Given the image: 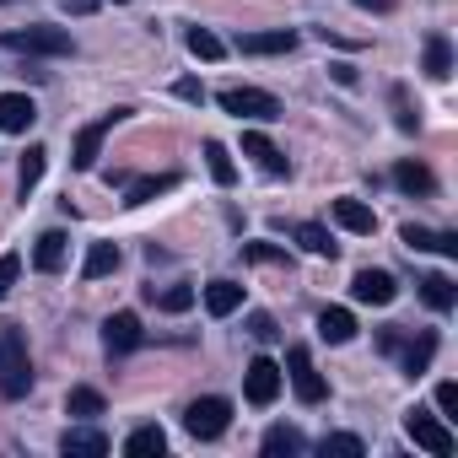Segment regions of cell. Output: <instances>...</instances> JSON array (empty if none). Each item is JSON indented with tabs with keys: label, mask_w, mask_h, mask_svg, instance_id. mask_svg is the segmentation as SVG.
I'll list each match as a JSON object with an SVG mask.
<instances>
[{
	"label": "cell",
	"mask_w": 458,
	"mask_h": 458,
	"mask_svg": "<svg viewBox=\"0 0 458 458\" xmlns=\"http://www.w3.org/2000/svg\"><path fill=\"white\" fill-rule=\"evenodd\" d=\"M33 388V356H28V335L22 329H0V394L22 399Z\"/></svg>",
	"instance_id": "cell-1"
},
{
	"label": "cell",
	"mask_w": 458,
	"mask_h": 458,
	"mask_svg": "<svg viewBox=\"0 0 458 458\" xmlns=\"http://www.w3.org/2000/svg\"><path fill=\"white\" fill-rule=\"evenodd\" d=\"M0 49L12 55H71V33L65 28H6L0 33Z\"/></svg>",
	"instance_id": "cell-2"
},
{
	"label": "cell",
	"mask_w": 458,
	"mask_h": 458,
	"mask_svg": "<svg viewBox=\"0 0 458 458\" xmlns=\"http://www.w3.org/2000/svg\"><path fill=\"white\" fill-rule=\"evenodd\" d=\"M226 426H233V404H226L221 394H205V399H194V404L183 410V431L199 437V442H216Z\"/></svg>",
	"instance_id": "cell-3"
},
{
	"label": "cell",
	"mask_w": 458,
	"mask_h": 458,
	"mask_svg": "<svg viewBox=\"0 0 458 458\" xmlns=\"http://www.w3.org/2000/svg\"><path fill=\"white\" fill-rule=\"evenodd\" d=\"M404 431H410V442L415 447H426L431 458H447L458 442H453V431H447V420L442 415H431V410H410L404 415Z\"/></svg>",
	"instance_id": "cell-4"
},
{
	"label": "cell",
	"mask_w": 458,
	"mask_h": 458,
	"mask_svg": "<svg viewBox=\"0 0 458 458\" xmlns=\"http://www.w3.org/2000/svg\"><path fill=\"white\" fill-rule=\"evenodd\" d=\"M221 108L238 114V119H259V124L281 119V98H270V92H259V87H226V92H221Z\"/></svg>",
	"instance_id": "cell-5"
},
{
	"label": "cell",
	"mask_w": 458,
	"mask_h": 458,
	"mask_svg": "<svg viewBox=\"0 0 458 458\" xmlns=\"http://www.w3.org/2000/svg\"><path fill=\"white\" fill-rule=\"evenodd\" d=\"M119 119H130V108H114V114H103L98 124H87V130L76 135V146H71V167H76V173H92V162H98V151H103V135H108Z\"/></svg>",
	"instance_id": "cell-6"
},
{
	"label": "cell",
	"mask_w": 458,
	"mask_h": 458,
	"mask_svg": "<svg viewBox=\"0 0 458 458\" xmlns=\"http://www.w3.org/2000/svg\"><path fill=\"white\" fill-rule=\"evenodd\" d=\"M286 372H292V388H297V399L302 404H324V377H318V367H313V356H308V345H292L286 351Z\"/></svg>",
	"instance_id": "cell-7"
},
{
	"label": "cell",
	"mask_w": 458,
	"mask_h": 458,
	"mask_svg": "<svg viewBox=\"0 0 458 458\" xmlns=\"http://www.w3.org/2000/svg\"><path fill=\"white\" fill-rule=\"evenodd\" d=\"M243 394H249V404H276V394H281V367L270 361V356H259V361H249V372H243Z\"/></svg>",
	"instance_id": "cell-8"
},
{
	"label": "cell",
	"mask_w": 458,
	"mask_h": 458,
	"mask_svg": "<svg viewBox=\"0 0 458 458\" xmlns=\"http://www.w3.org/2000/svg\"><path fill=\"white\" fill-rule=\"evenodd\" d=\"M351 297H356V302H367V308H388V302L399 297V281H394L388 270H356Z\"/></svg>",
	"instance_id": "cell-9"
},
{
	"label": "cell",
	"mask_w": 458,
	"mask_h": 458,
	"mask_svg": "<svg viewBox=\"0 0 458 458\" xmlns=\"http://www.w3.org/2000/svg\"><path fill=\"white\" fill-rule=\"evenodd\" d=\"M33 119H38V108H33L28 92H0V130L6 135H28Z\"/></svg>",
	"instance_id": "cell-10"
},
{
	"label": "cell",
	"mask_w": 458,
	"mask_h": 458,
	"mask_svg": "<svg viewBox=\"0 0 458 458\" xmlns=\"http://www.w3.org/2000/svg\"><path fill=\"white\" fill-rule=\"evenodd\" d=\"M243 157H254L270 178H286V173H292V162L276 151V140H270L265 130H243Z\"/></svg>",
	"instance_id": "cell-11"
},
{
	"label": "cell",
	"mask_w": 458,
	"mask_h": 458,
	"mask_svg": "<svg viewBox=\"0 0 458 458\" xmlns=\"http://www.w3.org/2000/svg\"><path fill=\"white\" fill-rule=\"evenodd\" d=\"M335 221L345 226V233H356V238H372V233H377V210H372L367 199H351V194L335 199Z\"/></svg>",
	"instance_id": "cell-12"
},
{
	"label": "cell",
	"mask_w": 458,
	"mask_h": 458,
	"mask_svg": "<svg viewBox=\"0 0 458 458\" xmlns=\"http://www.w3.org/2000/svg\"><path fill=\"white\" fill-rule=\"evenodd\" d=\"M140 335H146V329H140V318H135V313H114V318L103 324V345H108L114 356L135 351V345H140Z\"/></svg>",
	"instance_id": "cell-13"
},
{
	"label": "cell",
	"mask_w": 458,
	"mask_h": 458,
	"mask_svg": "<svg viewBox=\"0 0 458 458\" xmlns=\"http://www.w3.org/2000/svg\"><path fill=\"white\" fill-rule=\"evenodd\" d=\"M399 238H404L415 254H447V259L458 254V233H431V226H415V221H410Z\"/></svg>",
	"instance_id": "cell-14"
},
{
	"label": "cell",
	"mask_w": 458,
	"mask_h": 458,
	"mask_svg": "<svg viewBox=\"0 0 458 458\" xmlns=\"http://www.w3.org/2000/svg\"><path fill=\"white\" fill-rule=\"evenodd\" d=\"M60 447H65L71 458H103V453H108L114 442H108V437H103L98 426H71V431L60 437Z\"/></svg>",
	"instance_id": "cell-15"
},
{
	"label": "cell",
	"mask_w": 458,
	"mask_h": 458,
	"mask_svg": "<svg viewBox=\"0 0 458 458\" xmlns=\"http://www.w3.org/2000/svg\"><path fill=\"white\" fill-rule=\"evenodd\" d=\"M65 259H71V238L65 233H44L38 249H33V270L55 276V270H65Z\"/></svg>",
	"instance_id": "cell-16"
},
{
	"label": "cell",
	"mask_w": 458,
	"mask_h": 458,
	"mask_svg": "<svg viewBox=\"0 0 458 458\" xmlns=\"http://www.w3.org/2000/svg\"><path fill=\"white\" fill-rule=\"evenodd\" d=\"M243 308V286L238 281H210L205 286V313L210 318H226V313H238Z\"/></svg>",
	"instance_id": "cell-17"
},
{
	"label": "cell",
	"mask_w": 458,
	"mask_h": 458,
	"mask_svg": "<svg viewBox=\"0 0 458 458\" xmlns=\"http://www.w3.org/2000/svg\"><path fill=\"white\" fill-rule=\"evenodd\" d=\"M238 49L243 55H292L297 49V33L292 28H281V33H249V38H238Z\"/></svg>",
	"instance_id": "cell-18"
},
{
	"label": "cell",
	"mask_w": 458,
	"mask_h": 458,
	"mask_svg": "<svg viewBox=\"0 0 458 458\" xmlns=\"http://www.w3.org/2000/svg\"><path fill=\"white\" fill-rule=\"evenodd\" d=\"M318 335H324L329 345L356 340V313H351V308H324V313H318Z\"/></svg>",
	"instance_id": "cell-19"
},
{
	"label": "cell",
	"mask_w": 458,
	"mask_h": 458,
	"mask_svg": "<svg viewBox=\"0 0 458 458\" xmlns=\"http://www.w3.org/2000/svg\"><path fill=\"white\" fill-rule=\"evenodd\" d=\"M399 351H404V372H410V377H420V372L431 367V356H437V335H431V329H420V335H415V340H404Z\"/></svg>",
	"instance_id": "cell-20"
},
{
	"label": "cell",
	"mask_w": 458,
	"mask_h": 458,
	"mask_svg": "<svg viewBox=\"0 0 458 458\" xmlns=\"http://www.w3.org/2000/svg\"><path fill=\"white\" fill-rule=\"evenodd\" d=\"M292 238L308 249V254H318V259H335V238H329V226H318V221H302V226H292Z\"/></svg>",
	"instance_id": "cell-21"
},
{
	"label": "cell",
	"mask_w": 458,
	"mask_h": 458,
	"mask_svg": "<svg viewBox=\"0 0 458 458\" xmlns=\"http://www.w3.org/2000/svg\"><path fill=\"white\" fill-rule=\"evenodd\" d=\"M167 189H178V173H151V178H135V183L124 189V205H146V199H157V194H167Z\"/></svg>",
	"instance_id": "cell-22"
},
{
	"label": "cell",
	"mask_w": 458,
	"mask_h": 458,
	"mask_svg": "<svg viewBox=\"0 0 458 458\" xmlns=\"http://www.w3.org/2000/svg\"><path fill=\"white\" fill-rule=\"evenodd\" d=\"M114 270H119V243H92L87 259H81V276H87V281H103V276H114Z\"/></svg>",
	"instance_id": "cell-23"
},
{
	"label": "cell",
	"mask_w": 458,
	"mask_h": 458,
	"mask_svg": "<svg viewBox=\"0 0 458 458\" xmlns=\"http://www.w3.org/2000/svg\"><path fill=\"white\" fill-rule=\"evenodd\" d=\"M420 302H426L431 313H447V308L458 302V286H453V281L437 270V276H426V281H420Z\"/></svg>",
	"instance_id": "cell-24"
},
{
	"label": "cell",
	"mask_w": 458,
	"mask_h": 458,
	"mask_svg": "<svg viewBox=\"0 0 458 458\" xmlns=\"http://www.w3.org/2000/svg\"><path fill=\"white\" fill-rule=\"evenodd\" d=\"M394 183H399L404 194H431V189H437V178H431L426 162H399V167H394Z\"/></svg>",
	"instance_id": "cell-25"
},
{
	"label": "cell",
	"mask_w": 458,
	"mask_h": 458,
	"mask_svg": "<svg viewBox=\"0 0 458 458\" xmlns=\"http://www.w3.org/2000/svg\"><path fill=\"white\" fill-rule=\"evenodd\" d=\"M205 167H210V178H216L221 189H233V183H238V167H233V157H226L221 140H205Z\"/></svg>",
	"instance_id": "cell-26"
},
{
	"label": "cell",
	"mask_w": 458,
	"mask_h": 458,
	"mask_svg": "<svg viewBox=\"0 0 458 458\" xmlns=\"http://www.w3.org/2000/svg\"><path fill=\"white\" fill-rule=\"evenodd\" d=\"M426 76H431V81H447V76H453V49H447L442 33L426 38Z\"/></svg>",
	"instance_id": "cell-27"
},
{
	"label": "cell",
	"mask_w": 458,
	"mask_h": 458,
	"mask_svg": "<svg viewBox=\"0 0 458 458\" xmlns=\"http://www.w3.org/2000/svg\"><path fill=\"white\" fill-rule=\"evenodd\" d=\"M44 162H49V151H44V146H28V151H22V167H17V189H22V199L38 189V178H44Z\"/></svg>",
	"instance_id": "cell-28"
},
{
	"label": "cell",
	"mask_w": 458,
	"mask_h": 458,
	"mask_svg": "<svg viewBox=\"0 0 458 458\" xmlns=\"http://www.w3.org/2000/svg\"><path fill=\"white\" fill-rule=\"evenodd\" d=\"M302 447H308V437H302L297 426H270V431H265V453H270V458H281V453H302Z\"/></svg>",
	"instance_id": "cell-29"
},
{
	"label": "cell",
	"mask_w": 458,
	"mask_h": 458,
	"mask_svg": "<svg viewBox=\"0 0 458 458\" xmlns=\"http://www.w3.org/2000/svg\"><path fill=\"white\" fill-rule=\"evenodd\" d=\"M162 447H167V431H162V426H140V431L124 437V453H135V458H140V453H162Z\"/></svg>",
	"instance_id": "cell-30"
},
{
	"label": "cell",
	"mask_w": 458,
	"mask_h": 458,
	"mask_svg": "<svg viewBox=\"0 0 458 458\" xmlns=\"http://www.w3.org/2000/svg\"><path fill=\"white\" fill-rule=\"evenodd\" d=\"M146 297L162 308V313H183V308H194V292L189 286H167V292H157V286H146Z\"/></svg>",
	"instance_id": "cell-31"
},
{
	"label": "cell",
	"mask_w": 458,
	"mask_h": 458,
	"mask_svg": "<svg viewBox=\"0 0 458 458\" xmlns=\"http://www.w3.org/2000/svg\"><path fill=\"white\" fill-rule=\"evenodd\" d=\"M65 415H81V420L103 415V394H98V388H71V399H65Z\"/></svg>",
	"instance_id": "cell-32"
},
{
	"label": "cell",
	"mask_w": 458,
	"mask_h": 458,
	"mask_svg": "<svg viewBox=\"0 0 458 458\" xmlns=\"http://www.w3.org/2000/svg\"><path fill=\"white\" fill-rule=\"evenodd\" d=\"M189 55H194V60H221V55H226V44H221L210 28H194V33H189Z\"/></svg>",
	"instance_id": "cell-33"
},
{
	"label": "cell",
	"mask_w": 458,
	"mask_h": 458,
	"mask_svg": "<svg viewBox=\"0 0 458 458\" xmlns=\"http://www.w3.org/2000/svg\"><path fill=\"white\" fill-rule=\"evenodd\" d=\"M243 259H254V265H286V249H276V243H243Z\"/></svg>",
	"instance_id": "cell-34"
},
{
	"label": "cell",
	"mask_w": 458,
	"mask_h": 458,
	"mask_svg": "<svg viewBox=\"0 0 458 458\" xmlns=\"http://www.w3.org/2000/svg\"><path fill=\"white\" fill-rule=\"evenodd\" d=\"M324 453H340V458H361L367 447H361V437H345V431H335V437H324Z\"/></svg>",
	"instance_id": "cell-35"
},
{
	"label": "cell",
	"mask_w": 458,
	"mask_h": 458,
	"mask_svg": "<svg viewBox=\"0 0 458 458\" xmlns=\"http://www.w3.org/2000/svg\"><path fill=\"white\" fill-rule=\"evenodd\" d=\"M17 276H22V259H17V254H0V297H12Z\"/></svg>",
	"instance_id": "cell-36"
},
{
	"label": "cell",
	"mask_w": 458,
	"mask_h": 458,
	"mask_svg": "<svg viewBox=\"0 0 458 458\" xmlns=\"http://www.w3.org/2000/svg\"><path fill=\"white\" fill-rule=\"evenodd\" d=\"M249 335H254L259 345H270V340H281V329H276V318H270V313H254V318H249Z\"/></svg>",
	"instance_id": "cell-37"
},
{
	"label": "cell",
	"mask_w": 458,
	"mask_h": 458,
	"mask_svg": "<svg viewBox=\"0 0 458 458\" xmlns=\"http://www.w3.org/2000/svg\"><path fill=\"white\" fill-rule=\"evenodd\" d=\"M437 410H442V420L458 415V383H437Z\"/></svg>",
	"instance_id": "cell-38"
},
{
	"label": "cell",
	"mask_w": 458,
	"mask_h": 458,
	"mask_svg": "<svg viewBox=\"0 0 458 458\" xmlns=\"http://www.w3.org/2000/svg\"><path fill=\"white\" fill-rule=\"evenodd\" d=\"M178 98H183V103H205V87H199V81H178Z\"/></svg>",
	"instance_id": "cell-39"
},
{
	"label": "cell",
	"mask_w": 458,
	"mask_h": 458,
	"mask_svg": "<svg viewBox=\"0 0 458 458\" xmlns=\"http://www.w3.org/2000/svg\"><path fill=\"white\" fill-rule=\"evenodd\" d=\"M394 103H399V130H415V114H410V103H404V92H394Z\"/></svg>",
	"instance_id": "cell-40"
},
{
	"label": "cell",
	"mask_w": 458,
	"mask_h": 458,
	"mask_svg": "<svg viewBox=\"0 0 458 458\" xmlns=\"http://www.w3.org/2000/svg\"><path fill=\"white\" fill-rule=\"evenodd\" d=\"M92 6H98V0H65V12H76V17H87Z\"/></svg>",
	"instance_id": "cell-41"
},
{
	"label": "cell",
	"mask_w": 458,
	"mask_h": 458,
	"mask_svg": "<svg viewBox=\"0 0 458 458\" xmlns=\"http://www.w3.org/2000/svg\"><path fill=\"white\" fill-rule=\"evenodd\" d=\"M356 6H372V12H383V6H388V0H356Z\"/></svg>",
	"instance_id": "cell-42"
}]
</instances>
